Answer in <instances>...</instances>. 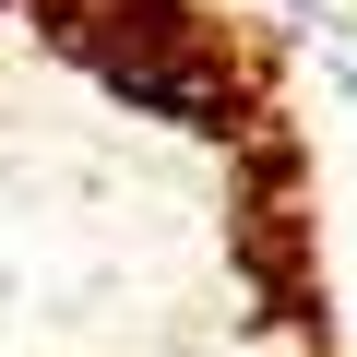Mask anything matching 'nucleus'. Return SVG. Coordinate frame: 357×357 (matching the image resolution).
Returning <instances> with one entry per match:
<instances>
[]
</instances>
